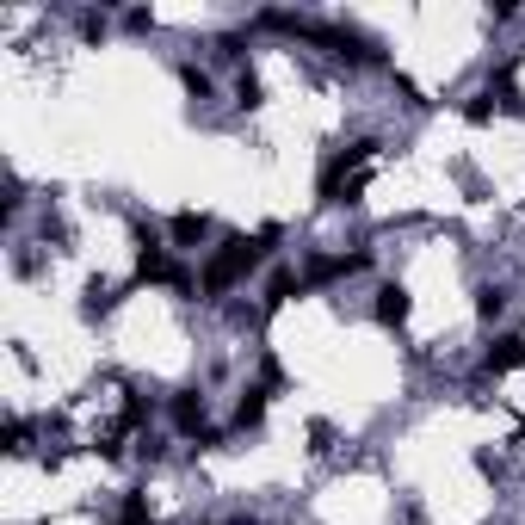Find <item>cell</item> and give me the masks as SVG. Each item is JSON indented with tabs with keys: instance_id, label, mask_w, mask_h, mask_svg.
<instances>
[{
	"instance_id": "6da1fadb",
	"label": "cell",
	"mask_w": 525,
	"mask_h": 525,
	"mask_svg": "<svg viewBox=\"0 0 525 525\" xmlns=\"http://www.w3.org/2000/svg\"><path fill=\"white\" fill-rule=\"evenodd\" d=\"M260 260H266V241H260V235H223L217 254H210L204 272H198V291H204V297H223V291H235Z\"/></svg>"
},
{
	"instance_id": "7a4b0ae2",
	"label": "cell",
	"mask_w": 525,
	"mask_h": 525,
	"mask_svg": "<svg viewBox=\"0 0 525 525\" xmlns=\"http://www.w3.org/2000/svg\"><path fill=\"white\" fill-rule=\"evenodd\" d=\"M377 155V143L365 136V143H346L340 155H328V167H322V180H315V192H322V204H353V192H359V167Z\"/></svg>"
},
{
	"instance_id": "3957f363",
	"label": "cell",
	"mask_w": 525,
	"mask_h": 525,
	"mask_svg": "<svg viewBox=\"0 0 525 525\" xmlns=\"http://www.w3.org/2000/svg\"><path fill=\"white\" fill-rule=\"evenodd\" d=\"M136 285H173L167 241H161L155 229H136Z\"/></svg>"
},
{
	"instance_id": "277c9868",
	"label": "cell",
	"mask_w": 525,
	"mask_h": 525,
	"mask_svg": "<svg viewBox=\"0 0 525 525\" xmlns=\"http://www.w3.org/2000/svg\"><path fill=\"white\" fill-rule=\"evenodd\" d=\"M167 414H173V427H180L186 439H198V433H204V414H210V402H204V390H173Z\"/></svg>"
},
{
	"instance_id": "5b68a950",
	"label": "cell",
	"mask_w": 525,
	"mask_h": 525,
	"mask_svg": "<svg viewBox=\"0 0 525 525\" xmlns=\"http://www.w3.org/2000/svg\"><path fill=\"white\" fill-rule=\"evenodd\" d=\"M266 396H272L266 383H248V390L235 396V414H229V427H235V433H260V427H266Z\"/></svg>"
},
{
	"instance_id": "8992f818",
	"label": "cell",
	"mask_w": 525,
	"mask_h": 525,
	"mask_svg": "<svg viewBox=\"0 0 525 525\" xmlns=\"http://www.w3.org/2000/svg\"><path fill=\"white\" fill-rule=\"evenodd\" d=\"M167 241H173V248H204V241H210V217H204V210H180V217L167 223Z\"/></svg>"
},
{
	"instance_id": "52a82bcc",
	"label": "cell",
	"mask_w": 525,
	"mask_h": 525,
	"mask_svg": "<svg viewBox=\"0 0 525 525\" xmlns=\"http://www.w3.org/2000/svg\"><path fill=\"white\" fill-rule=\"evenodd\" d=\"M408 309H414V297L402 291V285H377V303H371V315L383 328H402L408 322Z\"/></svg>"
},
{
	"instance_id": "ba28073f",
	"label": "cell",
	"mask_w": 525,
	"mask_h": 525,
	"mask_svg": "<svg viewBox=\"0 0 525 525\" xmlns=\"http://www.w3.org/2000/svg\"><path fill=\"white\" fill-rule=\"evenodd\" d=\"M482 365H488V371H519V365H525V334H501V340L482 353Z\"/></svg>"
},
{
	"instance_id": "9c48e42d",
	"label": "cell",
	"mask_w": 525,
	"mask_h": 525,
	"mask_svg": "<svg viewBox=\"0 0 525 525\" xmlns=\"http://www.w3.org/2000/svg\"><path fill=\"white\" fill-rule=\"evenodd\" d=\"M303 285H309L303 272H291V266H278V272L266 278V309H285V303H291V297H297Z\"/></svg>"
},
{
	"instance_id": "30bf717a",
	"label": "cell",
	"mask_w": 525,
	"mask_h": 525,
	"mask_svg": "<svg viewBox=\"0 0 525 525\" xmlns=\"http://www.w3.org/2000/svg\"><path fill=\"white\" fill-rule=\"evenodd\" d=\"M507 303H513V291H507V285H482V291H476V315H482V322H501Z\"/></svg>"
},
{
	"instance_id": "8fae6325",
	"label": "cell",
	"mask_w": 525,
	"mask_h": 525,
	"mask_svg": "<svg viewBox=\"0 0 525 525\" xmlns=\"http://www.w3.org/2000/svg\"><path fill=\"white\" fill-rule=\"evenodd\" d=\"M266 99V87H260V75H254V68H241V75H235V105H241V112H254V105Z\"/></svg>"
},
{
	"instance_id": "7c38bea8",
	"label": "cell",
	"mask_w": 525,
	"mask_h": 525,
	"mask_svg": "<svg viewBox=\"0 0 525 525\" xmlns=\"http://www.w3.org/2000/svg\"><path fill=\"white\" fill-rule=\"evenodd\" d=\"M173 75H180V87H186L192 99H210V75H204L198 62H180V68H173Z\"/></svg>"
},
{
	"instance_id": "4fadbf2b",
	"label": "cell",
	"mask_w": 525,
	"mask_h": 525,
	"mask_svg": "<svg viewBox=\"0 0 525 525\" xmlns=\"http://www.w3.org/2000/svg\"><path fill=\"white\" fill-rule=\"evenodd\" d=\"M495 105H501V99H495V87H482V93H470L464 118H470V124H488V118H495Z\"/></svg>"
},
{
	"instance_id": "5bb4252c",
	"label": "cell",
	"mask_w": 525,
	"mask_h": 525,
	"mask_svg": "<svg viewBox=\"0 0 525 525\" xmlns=\"http://www.w3.org/2000/svg\"><path fill=\"white\" fill-rule=\"evenodd\" d=\"M112 309V285L105 278H87V303H81V315H105Z\"/></svg>"
},
{
	"instance_id": "9a60e30c",
	"label": "cell",
	"mask_w": 525,
	"mask_h": 525,
	"mask_svg": "<svg viewBox=\"0 0 525 525\" xmlns=\"http://www.w3.org/2000/svg\"><path fill=\"white\" fill-rule=\"evenodd\" d=\"M105 31H112V19L87 7V13H81V38H87V44H105Z\"/></svg>"
},
{
	"instance_id": "2e32d148",
	"label": "cell",
	"mask_w": 525,
	"mask_h": 525,
	"mask_svg": "<svg viewBox=\"0 0 525 525\" xmlns=\"http://www.w3.org/2000/svg\"><path fill=\"white\" fill-rule=\"evenodd\" d=\"M118 525H161V519L149 513V501H143V495H130V501H124V519H118Z\"/></svg>"
},
{
	"instance_id": "e0dca14e",
	"label": "cell",
	"mask_w": 525,
	"mask_h": 525,
	"mask_svg": "<svg viewBox=\"0 0 525 525\" xmlns=\"http://www.w3.org/2000/svg\"><path fill=\"white\" fill-rule=\"evenodd\" d=\"M241 44H248L241 31H223V38H217V56H223V62H241Z\"/></svg>"
},
{
	"instance_id": "ac0fdd59",
	"label": "cell",
	"mask_w": 525,
	"mask_h": 525,
	"mask_svg": "<svg viewBox=\"0 0 525 525\" xmlns=\"http://www.w3.org/2000/svg\"><path fill=\"white\" fill-rule=\"evenodd\" d=\"M25 439H31V420L13 414V420H7V451H25Z\"/></svg>"
},
{
	"instance_id": "d6986e66",
	"label": "cell",
	"mask_w": 525,
	"mask_h": 525,
	"mask_svg": "<svg viewBox=\"0 0 525 525\" xmlns=\"http://www.w3.org/2000/svg\"><path fill=\"white\" fill-rule=\"evenodd\" d=\"M124 31H155V13H149V7H130V13H124Z\"/></svg>"
},
{
	"instance_id": "ffe728a7",
	"label": "cell",
	"mask_w": 525,
	"mask_h": 525,
	"mask_svg": "<svg viewBox=\"0 0 525 525\" xmlns=\"http://www.w3.org/2000/svg\"><path fill=\"white\" fill-rule=\"evenodd\" d=\"M143 420H149V402L130 396V402H124V427H143Z\"/></svg>"
}]
</instances>
